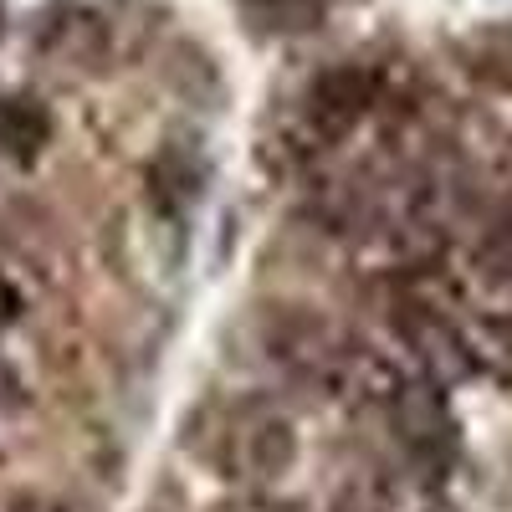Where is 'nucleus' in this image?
I'll use <instances>...</instances> for the list:
<instances>
[{"label":"nucleus","mask_w":512,"mask_h":512,"mask_svg":"<svg viewBox=\"0 0 512 512\" xmlns=\"http://www.w3.org/2000/svg\"><path fill=\"white\" fill-rule=\"evenodd\" d=\"M369 103H374V77L364 67H333V72H323L313 82L308 113H313V123L323 128L328 139H338L369 113Z\"/></svg>","instance_id":"obj_1"},{"label":"nucleus","mask_w":512,"mask_h":512,"mask_svg":"<svg viewBox=\"0 0 512 512\" xmlns=\"http://www.w3.org/2000/svg\"><path fill=\"white\" fill-rule=\"evenodd\" d=\"M47 139H52L47 103L31 98V93H6L0 98V154L16 159V164H31Z\"/></svg>","instance_id":"obj_2"},{"label":"nucleus","mask_w":512,"mask_h":512,"mask_svg":"<svg viewBox=\"0 0 512 512\" xmlns=\"http://www.w3.org/2000/svg\"><path fill=\"white\" fill-rule=\"evenodd\" d=\"M236 6L262 36H303L323 26V0H236Z\"/></svg>","instance_id":"obj_3"},{"label":"nucleus","mask_w":512,"mask_h":512,"mask_svg":"<svg viewBox=\"0 0 512 512\" xmlns=\"http://www.w3.org/2000/svg\"><path fill=\"white\" fill-rule=\"evenodd\" d=\"M16 318H21V292L0 277V328H11Z\"/></svg>","instance_id":"obj_4"}]
</instances>
